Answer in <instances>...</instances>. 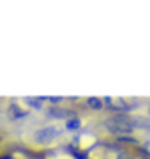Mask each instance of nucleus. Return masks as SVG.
I'll list each match as a JSON object with an SVG mask.
<instances>
[{"label":"nucleus","mask_w":150,"mask_h":159,"mask_svg":"<svg viewBox=\"0 0 150 159\" xmlns=\"http://www.w3.org/2000/svg\"><path fill=\"white\" fill-rule=\"evenodd\" d=\"M60 134V129L55 127V125H48V127H42L35 133V138L39 140V142H48V140H53V138H57Z\"/></svg>","instance_id":"nucleus-1"},{"label":"nucleus","mask_w":150,"mask_h":159,"mask_svg":"<svg viewBox=\"0 0 150 159\" xmlns=\"http://www.w3.org/2000/svg\"><path fill=\"white\" fill-rule=\"evenodd\" d=\"M42 101H44V99H25L27 104H32V106H37V108L42 104Z\"/></svg>","instance_id":"nucleus-2"},{"label":"nucleus","mask_w":150,"mask_h":159,"mask_svg":"<svg viewBox=\"0 0 150 159\" xmlns=\"http://www.w3.org/2000/svg\"><path fill=\"white\" fill-rule=\"evenodd\" d=\"M88 104L94 106V108H101V106H103V101H101V99H88Z\"/></svg>","instance_id":"nucleus-3"},{"label":"nucleus","mask_w":150,"mask_h":159,"mask_svg":"<svg viewBox=\"0 0 150 159\" xmlns=\"http://www.w3.org/2000/svg\"><path fill=\"white\" fill-rule=\"evenodd\" d=\"M78 125H80L78 120H69V122H67V127H69V129H74V127H78Z\"/></svg>","instance_id":"nucleus-4"},{"label":"nucleus","mask_w":150,"mask_h":159,"mask_svg":"<svg viewBox=\"0 0 150 159\" xmlns=\"http://www.w3.org/2000/svg\"><path fill=\"white\" fill-rule=\"evenodd\" d=\"M0 159H9V157H0Z\"/></svg>","instance_id":"nucleus-5"}]
</instances>
